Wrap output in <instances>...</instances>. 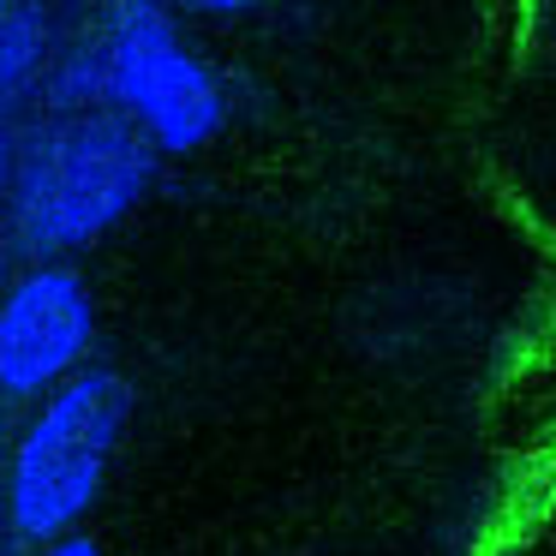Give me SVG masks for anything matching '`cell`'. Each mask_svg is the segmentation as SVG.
Here are the masks:
<instances>
[{
    "instance_id": "obj_5",
    "label": "cell",
    "mask_w": 556,
    "mask_h": 556,
    "mask_svg": "<svg viewBox=\"0 0 556 556\" xmlns=\"http://www.w3.org/2000/svg\"><path fill=\"white\" fill-rule=\"evenodd\" d=\"M42 49H49V13H42V7H7V13H0V54H7L13 85L37 73Z\"/></svg>"
},
{
    "instance_id": "obj_6",
    "label": "cell",
    "mask_w": 556,
    "mask_h": 556,
    "mask_svg": "<svg viewBox=\"0 0 556 556\" xmlns=\"http://www.w3.org/2000/svg\"><path fill=\"white\" fill-rule=\"evenodd\" d=\"M42 556H102V544L85 539V532H66V539H54Z\"/></svg>"
},
{
    "instance_id": "obj_7",
    "label": "cell",
    "mask_w": 556,
    "mask_h": 556,
    "mask_svg": "<svg viewBox=\"0 0 556 556\" xmlns=\"http://www.w3.org/2000/svg\"><path fill=\"white\" fill-rule=\"evenodd\" d=\"M7 168H13V138L0 132V186H7Z\"/></svg>"
},
{
    "instance_id": "obj_1",
    "label": "cell",
    "mask_w": 556,
    "mask_h": 556,
    "mask_svg": "<svg viewBox=\"0 0 556 556\" xmlns=\"http://www.w3.org/2000/svg\"><path fill=\"white\" fill-rule=\"evenodd\" d=\"M150 174H156V150L126 114H61L18 156L13 222L30 252H73L109 233L144 198Z\"/></svg>"
},
{
    "instance_id": "obj_3",
    "label": "cell",
    "mask_w": 556,
    "mask_h": 556,
    "mask_svg": "<svg viewBox=\"0 0 556 556\" xmlns=\"http://www.w3.org/2000/svg\"><path fill=\"white\" fill-rule=\"evenodd\" d=\"M102 61H109V97H121L126 121L144 132L150 150L192 156L228 121L216 73L180 42L162 7H114Z\"/></svg>"
},
{
    "instance_id": "obj_4",
    "label": "cell",
    "mask_w": 556,
    "mask_h": 556,
    "mask_svg": "<svg viewBox=\"0 0 556 556\" xmlns=\"http://www.w3.org/2000/svg\"><path fill=\"white\" fill-rule=\"evenodd\" d=\"M97 336V305L73 269H37L0 300V389L42 395L66 383Z\"/></svg>"
},
{
    "instance_id": "obj_2",
    "label": "cell",
    "mask_w": 556,
    "mask_h": 556,
    "mask_svg": "<svg viewBox=\"0 0 556 556\" xmlns=\"http://www.w3.org/2000/svg\"><path fill=\"white\" fill-rule=\"evenodd\" d=\"M132 425V383L121 371H78L42 401L13 455V527L37 544L66 539L102 491L114 448Z\"/></svg>"
},
{
    "instance_id": "obj_8",
    "label": "cell",
    "mask_w": 556,
    "mask_h": 556,
    "mask_svg": "<svg viewBox=\"0 0 556 556\" xmlns=\"http://www.w3.org/2000/svg\"><path fill=\"white\" fill-rule=\"evenodd\" d=\"M7 90H13V73H7V54H0V97H7Z\"/></svg>"
}]
</instances>
